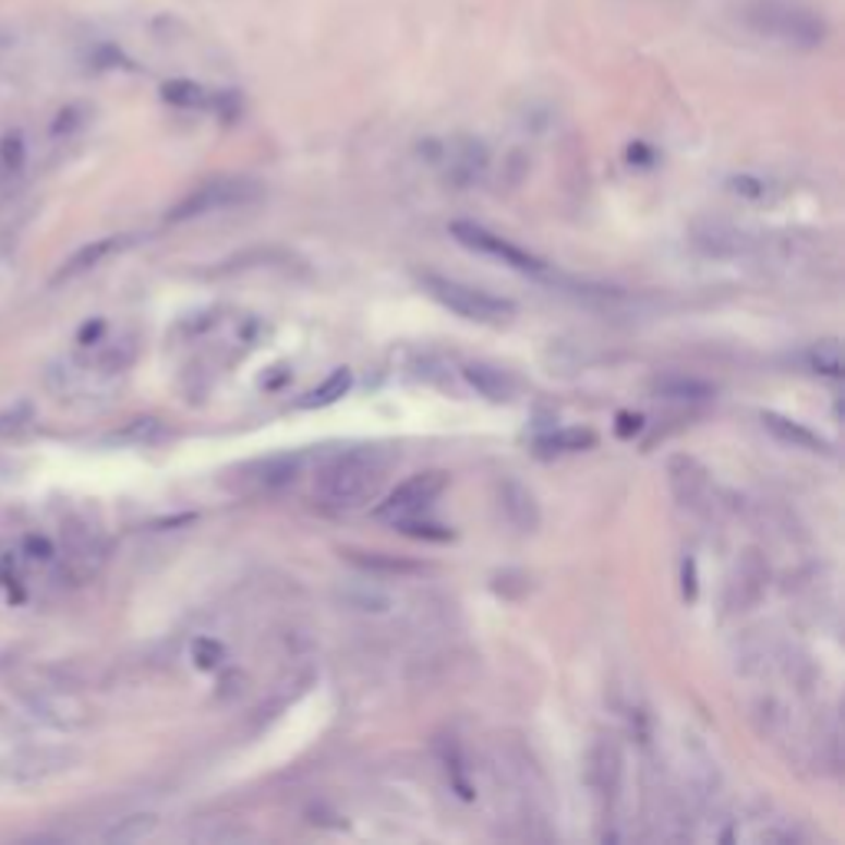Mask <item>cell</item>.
Masks as SVG:
<instances>
[{"label":"cell","instance_id":"27","mask_svg":"<svg viewBox=\"0 0 845 845\" xmlns=\"http://www.w3.org/2000/svg\"><path fill=\"white\" fill-rule=\"evenodd\" d=\"M403 535H413V539H426V542H446L452 532L439 522H426L423 516H413V519H403V522H394Z\"/></svg>","mask_w":845,"mask_h":845},{"label":"cell","instance_id":"9","mask_svg":"<svg viewBox=\"0 0 845 845\" xmlns=\"http://www.w3.org/2000/svg\"><path fill=\"white\" fill-rule=\"evenodd\" d=\"M591 786L601 802V816L605 822H618L621 789H625V753L618 740L601 737L591 750Z\"/></svg>","mask_w":845,"mask_h":845},{"label":"cell","instance_id":"29","mask_svg":"<svg viewBox=\"0 0 845 845\" xmlns=\"http://www.w3.org/2000/svg\"><path fill=\"white\" fill-rule=\"evenodd\" d=\"M221 657H225V651H221V644H218V641H212V638H198V641L192 644V661H195L202 671L218 667V664H221Z\"/></svg>","mask_w":845,"mask_h":845},{"label":"cell","instance_id":"11","mask_svg":"<svg viewBox=\"0 0 845 845\" xmlns=\"http://www.w3.org/2000/svg\"><path fill=\"white\" fill-rule=\"evenodd\" d=\"M496 496H499V509H503L506 522L516 532H535L542 526V509H539L535 493L526 486V482H519L516 475L499 479Z\"/></svg>","mask_w":845,"mask_h":845},{"label":"cell","instance_id":"33","mask_svg":"<svg viewBox=\"0 0 845 845\" xmlns=\"http://www.w3.org/2000/svg\"><path fill=\"white\" fill-rule=\"evenodd\" d=\"M684 594H687L690 601L697 597V581H693V562H690V558L684 562Z\"/></svg>","mask_w":845,"mask_h":845},{"label":"cell","instance_id":"1","mask_svg":"<svg viewBox=\"0 0 845 845\" xmlns=\"http://www.w3.org/2000/svg\"><path fill=\"white\" fill-rule=\"evenodd\" d=\"M394 466V452L381 446H350L317 469V499L327 509H360L371 503Z\"/></svg>","mask_w":845,"mask_h":845},{"label":"cell","instance_id":"10","mask_svg":"<svg viewBox=\"0 0 845 845\" xmlns=\"http://www.w3.org/2000/svg\"><path fill=\"white\" fill-rule=\"evenodd\" d=\"M667 482L674 499L693 512V516H707L713 509V486H710V472L693 459V456H671L667 462Z\"/></svg>","mask_w":845,"mask_h":845},{"label":"cell","instance_id":"19","mask_svg":"<svg viewBox=\"0 0 845 845\" xmlns=\"http://www.w3.org/2000/svg\"><path fill=\"white\" fill-rule=\"evenodd\" d=\"M697 245L707 252V255H716V258H737V255H747L753 252V238L737 231V228H723V225H713L707 231L697 234Z\"/></svg>","mask_w":845,"mask_h":845},{"label":"cell","instance_id":"4","mask_svg":"<svg viewBox=\"0 0 845 845\" xmlns=\"http://www.w3.org/2000/svg\"><path fill=\"white\" fill-rule=\"evenodd\" d=\"M255 198H262V185L255 179H238V176H225V179H212L205 185H198L195 192H189L182 202H176L169 208V221H192L212 212H225V208H241L252 205Z\"/></svg>","mask_w":845,"mask_h":845},{"label":"cell","instance_id":"3","mask_svg":"<svg viewBox=\"0 0 845 845\" xmlns=\"http://www.w3.org/2000/svg\"><path fill=\"white\" fill-rule=\"evenodd\" d=\"M11 690H17V697L34 710V716L47 720L57 731H76V727H86L89 723V707L73 690H67L63 684L17 677L11 684Z\"/></svg>","mask_w":845,"mask_h":845},{"label":"cell","instance_id":"22","mask_svg":"<svg viewBox=\"0 0 845 845\" xmlns=\"http://www.w3.org/2000/svg\"><path fill=\"white\" fill-rule=\"evenodd\" d=\"M156 829H159V816H156V812H133V816L116 819V822L102 832V838H106V842L126 845V842H143V838H149Z\"/></svg>","mask_w":845,"mask_h":845},{"label":"cell","instance_id":"32","mask_svg":"<svg viewBox=\"0 0 845 845\" xmlns=\"http://www.w3.org/2000/svg\"><path fill=\"white\" fill-rule=\"evenodd\" d=\"M83 119H80V106H67L60 116H57V123H53V133L57 136H63V133H70L73 126H80Z\"/></svg>","mask_w":845,"mask_h":845},{"label":"cell","instance_id":"25","mask_svg":"<svg viewBox=\"0 0 845 845\" xmlns=\"http://www.w3.org/2000/svg\"><path fill=\"white\" fill-rule=\"evenodd\" d=\"M806 367L812 374H822V377H832L838 381L842 377V347L838 340H819L806 350Z\"/></svg>","mask_w":845,"mask_h":845},{"label":"cell","instance_id":"13","mask_svg":"<svg viewBox=\"0 0 845 845\" xmlns=\"http://www.w3.org/2000/svg\"><path fill=\"white\" fill-rule=\"evenodd\" d=\"M763 588H766V565L757 552H747L727 584V608H734V612L750 608L763 594Z\"/></svg>","mask_w":845,"mask_h":845},{"label":"cell","instance_id":"2","mask_svg":"<svg viewBox=\"0 0 845 845\" xmlns=\"http://www.w3.org/2000/svg\"><path fill=\"white\" fill-rule=\"evenodd\" d=\"M423 291L439 301L443 307H449L452 314L475 321V324H506L516 317V304L509 298H499L486 288H472L466 281L456 278H443V275H420Z\"/></svg>","mask_w":845,"mask_h":845},{"label":"cell","instance_id":"15","mask_svg":"<svg viewBox=\"0 0 845 845\" xmlns=\"http://www.w3.org/2000/svg\"><path fill=\"white\" fill-rule=\"evenodd\" d=\"M337 597H340L343 608L360 612V615H387L394 608V594L381 581H371V578L343 581L337 588Z\"/></svg>","mask_w":845,"mask_h":845},{"label":"cell","instance_id":"18","mask_svg":"<svg viewBox=\"0 0 845 845\" xmlns=\"http://www.w3.org/2000/svg\"><path fill=\"white\" fill-rule=\"evenodd\" d=\"M760 423H763V430H766L770 436H776L780 443H786V446H793V449H806V452L832 456V446H829L819 433H812L809 426H802V423H796V420H789V417L763 413V417H760Z\"/></svg>","mask_w":845,"mask_h":845},{"label":"cell","instance_id":"28","mask_svg":"<svg viewBox=\"0 0 845 845\" xmlns=\"http://www.w3.org/2000/svg\"><path fill=\"white\" fill-rule=\"evenodd\" d=\"M21 555L27 558V562H34V565H50L53 562V542L47 539V535H24V542H21Z\"/></svg>","mask_w":845,"mask_h":845},{"label":"cell","instance_id":"23","mask_svg":"<svg viewBox=\"0 0 845 845\" xmlns=\"http://www.w3.org/2000/svg\"><path fill=\"white\" fill-rule=\"evenodd\" d=\"M159 93L169 106H179V109H212L215 106V93H208L205 86H198L192 80H169V83H162Z\"/></svg>","mask_w":845,"mask_h":845},{"label":"cell","instance_id":"31","mask_svg":"<svg viewBox=\"0 0 845 845\" xmlns=\"http://www.w3.org/2000/svg\"><path fill=\"white\" fill-rule=\"evenodd\" d=\"M731 189L737 195H747V198H766L770 185L763 179H753V176H740V179H731Z\"/></svg>","mask_w":845,"mask_h":845},{"label":"cell","instance_id":"14","mask_svg":"<svg viewBox=\"0 0 845 845\" xmlns=\"http://www.w3.org/2000/svg\"><path fill=\"white\" fill-rule=\"evenodd\" d=\"M462 377L479 397H486L493 403H512L519 397V381L496 364H466Z\"/></svg>","mask_w":845,"mask_h":845},{"label":"cell","instance_id":"20","mask_svg":"<svg viewBox=\"0 0 845 845\" xmlns=\"http://www.w3.org/2000/svg\"><path fill=\"white\" fill-rule=\"evenodd\" d=\"M651 390L664 400H680V403H700L710 400L716 390L713 384L700 381V377H687V374H664L651 381Z\"/></svg>","mask_w":845,"mask_h":845},{"label":"cell","instance_id":"16","mask_svg":"<svg viewBox=\"0 0 845 845\" xmlns=\"http://www.w3.org/2000/svg\"><path fill=\"white\" fill-rule=\"evenodd\" d=\"M126 245H133V238L130 234H109V238H96V241H89V245H83L63 268H60V275H57V281H70V278H76V275H86V271H93L96 265H102L106 258H112V255H119Z\"/></svg>","mask_w":845,"mask_h":845},{"label":"cell","instance_id":"21","mask_svg":"<svg viewBox=\"0 0 845 845\" xmlns=\"http://www.w3.org/2000/svg\"><path fill=\"white\" fill-rule=\"evenodd\" d=\"M597 443V436L591 430H581V426H562V430H552L545 436L535 439V449L542 456H568V452H584Z\"/></svg>","mask_w":845,"mask_h":845},{"label":"cell","instance_id":"7","mask_svg":"<svg viewBox=\"0 0 845 845\" xmlns=\"http://www.w3.org/2000/svg\"><path fill=\"white\" fill-rule=\"evenodd\" d=\"M446 482L449 479L439 469L417 472L407 482H400V486L377 506V516L387 519V522H403V519H413V516H426L433 509V503L443 496Z\"/></svg>","mask_w":845,"mask_h":845},{"label":"cell","instance_id":"30","mask_svg":"<svg viewBox=\"0 0 845 845\" xmlns=\"http://www.w3.org/2000/svg\"><path fill=\"white\" fill-rule=\"evenodd\" d=\"M162 433L159 420H136L133 426H126L123 433H116V439H133V443H149Z\"/></svg>","mask_w":845,"mask_h":845},{"label":"cell","instance_id":"5","mask_svg":"<svg viewBox=\"0 0 845 845\" xmlns=\"http://www.w3.org/2000/svg\"><path fill=\"white\" fill-rule=\"evenodd\" d=\"M753 31L776 37L793 47H819L825 40V21L793 4H760L747 11Z\"/></svg>","mask_w":845,"mask_h":845},{"label":"cell","instance_id":"24","mask_svg":"<svg viewBox=\"0 0 845 845\" xmlns=\"http://www.w3.org/2000/svg\"><path fill=\"white\" fill-rule=\"evenodd\" d=\"M350 384H353V377H350V371H334L321 387H314V390H307L294 407L298 410H321V407H330V403H337L347 390H350Z\"/></svg>","mask_w":845,"mask_h":845},{"label":"cell","instance_id":"6","mask_svg":"<svg viewBox=\"0 0 845 845\" xmlns=\"http://www.w3.org/2000/svg\"><path fill=\"white\" fill-rule=\"evenodd\" d=\"M449 234L459 241L462 249H469V252H475V255H486V258H496V262H503V265L512 268V271L535 275V278H545V275H548V265H545L542 258H535L532 252L512 245L509 238H503V234H496V231H490V228H482V225H475V221H452V225H449Z\"/></svg>","mask_w":845,"mask_h":845},{"label":"cell","instance_id":"26","mask_svg":"<svg viewBox=\"0 0 845 845\" xmlns=\"http://www.w3.org/2000/svg\"><path fill=\"white\" fill-rule=\"evenodd\" d=\"M24 162H27V140H24V133L11 130L4 140H0V166L8 172H17V169H24Z\"/></svg>","mask_w":845,"mask_h":845},{"label":"cell","instance_id":"17","mask_svg":"<svg viewBox=\"0 0 845 845\" xmlns=\"http://www.w3.org/2000/svg\"><path fill=\"white\" fill-rule=\"evenodd\" d=\"M490 166V153L482 143L475 140H459L456 146H449V156H446V176L456 182V185H472L482 179V172H486Z\"/></svg>","mask_w":845,"mask_h":845},{"label":"cell","instance_id":"12","mask_svg":"<svg viewBox=\"0 0 845 845\" xmlns=\"http://www.w3.org/2000/svg\"><path fill=\"white\" fill-rule=\"evenodd\" d=\"M304 466V456L301 452H281V456H268L255 466H245L241 469V486H252V493H275V490H285L291 486V482L298 479Z\"/></svg>","mask_w":845,"mask_h":845},{"label":"cell","instance_id":"8","mask_svg":"<svg viewBox=\"0 0 845 845\" xmlns=\"http://www.w3.org/2000/svg\"><path fill=\"white\" fill-rule=\"evenodd\" d=\"M73 760H76V753H70V750L34 747L24 740L0 744V776L4 780H44V776L70 770Z\"/></svg>","mask_w":845,"mask_h":845}]
</instances>
